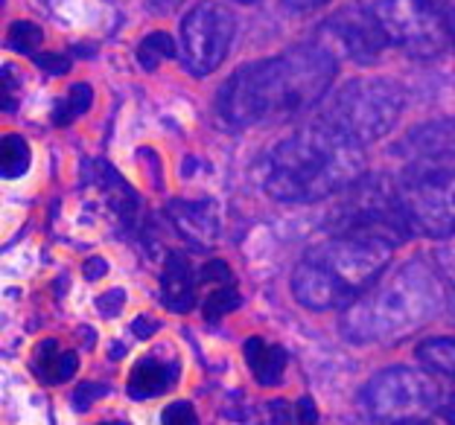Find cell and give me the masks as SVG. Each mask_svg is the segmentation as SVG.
Segmentation results:
<instances>
[{
	"label": "cell",
	"mask_w": 455,
	"mask_h": 425,
	"mask_svg": "<svg viewBox=\"0 0 455 425\" xmlns=\"http://www.w3.org/2000/svg\"><path fill=\"white\" fill-rule=\"evenodd\" d=\"M336 70V56L330 50L318 44L292 47L275 59L236 67L222 85L216 108L236 129L295 120L322 102Z\"/></svg>",
	"instance_id": "cell-1"
},
{
	"label": "cell",
	"mask_w": 455,
	"mask_h": 425,
	"mask_svg": "<svg viewBox=\"0 0 455 425\" xmlns=\"http://www.w3.org/2000/svg\"><path fill=\"white\" fill-rule=\"evenodd\" d=\"M443 306H450V292L441 265L415 256L345 309L341 333L356 344H395L435 320Z\"/></svg>",
	"instance_id": "cell-2"
},
{
	"label": "cell",
	"mask_w": 455,
	"mask_h": 425,
	"mask_svg": "<svg viewBox=\"0 0 455 425\" xmlns=\"http://www.w3.org/2000/svg\"><path fill=\"white\" fill-rule=\"evenodd\" d=\"M365 178L362 143L327 120L309 122L281 140L268 154L266 190L277 201L309 204Z\"/></svg>",
	"instance_id": "cell-3"
},
{
	"label": "cell",
	"mask_w": 455,
	"mask_h": 425,
	"mask_svg": "<svg viewBox=\"0 0 455 425\" xmlns=\"http://www.w3.org/2000/svg\"><path fill=\"white\" fill-rule=\"evenodd\" d=\"M397 195L411 231L432 240L455 233V120L423 122L400 140Z\"/></svg>",
	"instance_id": "cell-4"
},
{
	"label": "cell",
	"mask_w": 455,
	"mask_h": 425,
	"mask_svg": "<svg viewBox=\"0 0 455 425\" xmlns=\"http://www.w3.org/2000/svg\"><path fill=\"white\" fill-rule=\"evenodd\" d=\"M395 242L379 236L339 233L313 248L292 274L295 300L313 312L347 309L386 272Z\"/></svg>",
	"instance_id": "cell-5"
},
{
	"label": "cell",
	"mask_w": 455,
	"mask_h": 425,
	"mask_svg": "<svg viewBox=\"0 0 455 425\" xmlns=\"http://www.w3.org/2000/svg\"><path fill=\"white\" fill-rule=\"evenodd\" d=\"M403 102L406 99H403V91L395 82L354 79L330 99L322 120L365 146V143L379 140L382 134L391 131V126L403 114Z\"/></svg>",
	"instance_id": "cell-6"
},
{
	"label": "cell",
	"mask_w": 455,
	"mask_h": 425,
	"mask_svg": "<svg viewBox=\"0 0 455 425\" xmlns=\"http://www.w3.org/2000/svg\"><path fill=\"white\" fill-rule=\"evenodd\" d=\"M327 227L339 233H362L379 236L400 245L411 233V222L400 204L397 186L386 178H359L347 186V195L333 213H330Z\"/></svg>",
	"instance_id": "cell-7"
},
{
	"label": "cell",
	"mask_w": 455,
	"mask_h": 425,
	"mask_svg": "<svg viewBox=\"0 0 455 425\" xmlns=\"http://www.w3.org/2000/svg\"><path fill=\"white\" fill-rule=\"evenodd\" d=\"M441 388L415 367H388L362 388V408L374 422H418L438 408Z\"/></svg>",
	"instance_id": "cell-8"
},
{
	"label": "cell",
	"mask_w": 455,
	"mask_h": 425,
	"mask_svg": "<svg viewBox=\"0 0 455 425\" xmlns=\"http://www.w3.org/2000/svg\"><path fill=\"white\" fill-rule=\"evenodd\" d=\"M359 4L377 20L391 44L420 59L443 53L447 29L432 0H359Z\"/></svg>",
	"instance_id": "cell-9"
},
{
	"label": "cell",
	"mask_w": 455,
	"mask_h": 425,
	"mask_svg": "<svg viewBox=\"0 0 455 425\" xmlns=\"http://www.w3.org/2000/svg\"><path fill=\"white\" fill-rule=\"evenodd\" d=\"M236 20L222 4L204 0L181 20V61L193 76H208L231 50Z\"/></svg>",
	"instance_id": "cell-10"
},
{
	"label": "cell",
	"mask_w": 455,
	"mask_h": 425,
	"mask_svg": "<svg viewBox=\"0 0 455 425\" xmlns=\"http://www.w3.org/2000/svg\"><path fill=\"white\" fill-rule=\"evenodd\" d=\"M322 33L336 41V47L356 65H371L382 53V47L388 44L386 33L379 29V24L371 18L365 9H345L336 12L333 18H327L322 24Z\"/></svg>",
	"instance_id": "cell-11"
},
{
	"label": "cell",
	"mask_w": 455,
	"mask_h": 425,
	"mask_svg": "<svg viewBox=\"0 0 455 425\" xmlns=\"http://www.w3.org/2000/svg\"><path fill=\"white\" fill-rule=\"evenodd\" d=\"M170 219L184 240L193 248H211L220 233V213H216L213 201H172L170 204Z\"/></svg>",
	"instance_id": "cell-12"
},
{
	"label": "cell",
	"mask_w": 455,
	"mask_h": 425,
	"mask_svg": "<svg viewBox=\"0 0 455 425\" xmlns=\"http://www.w3.org/2000/svg\"><path fill=\"white\" fill-rule=\"evenodd\" d=\"M181 376V365L175 358L143 356L129 373V397L132 399H152L167 393L175 379Z\"/></svg>",
	"instance_id": "cell-13"
},
{
	"label": "cell",
	"mask_w": 455,
	"mask_h": 425,
	"mask_svg": "<svg viewBox=\"0 0 455 425\" xmlns=\"http://www.w3.org/2000/svg\"><path fill=\"white\" fill-rule=\"evenodd\" d=\"M161 300L172 312H190L196 306V274L188 256L172 251L161 268Z\"/></svg>",
	"instance_id": "cell-14"
},
{
	"label": "cell",
	"mask_w": 455,
	"mask_h": 425,
	"mask_svg": "<svg viewBox=\"0 0 455 425\" xmlns=\"http://www.w3.org/2000/svg\"><path fill=\"white\" fill-rule=\"evenodd\" d=\"M199 279L202 286H208V295L202 300V315L208 320H220L222 315L234 312L240 306V292H236L234 274L222 259H213V263L204 265Z\"/></svg>",
	"instance_id": "cell-15"
},
{
	"label": "cell",
	"mask_w": 455,
	"mask_h": 425,
	"mask_svg": "<svg viewBox=\"0 0 455 425\" xmlns=\"http://www.w3.org/2000/svg\"><path fill=\"white\" fill-rule=\"evenodd\" d=\"M76 370H79L76 352L61 350L53 338L41 341L33 352V373L41 382H47V385H61V382L74 379Z\"/></svg>",
	"instance_id": "cell-16"
},
{
	"label": "cell",
	"mask_w": 455,
	"mask_h": 425,
	"mask_svg": "<svg viewBox=\"0 0 455 425\" xmlns=\"http://www.w3.org/2000/svg\"><path fill=\"white\" fill-rule=\"evenodd\" d=\"M245 361L251 367L257 385H281L283 370H286V350L277 344H268L260 335L245 341Z\"/></svg>",
	"instance_id": "cell-17"
},
{
	"label": "cell",
	"mask_w": 455,
	"mask_h": 425,
	"mask_svg": "<svg viewBox=\"0 0 455 425\" xmlns=\"http://www.w3.org/2000/svg\"><path fill=\"white\" fill-rule=\"evenodd\" d=\"M418 358L429 370L455 379V338H429L418 347Z\"/></svg>",
	"instance_id": "cell-18"
},
{
	"label": "cell",
	"mask_w": 455,
	"mask_h": 425,
	"mask_svg": "<svg viewBox=\"0 0 455 425\" xmlns=\"http://www.w3.org/2000/svg\"><path fill=\"white\" fill-rule=\"evenodd\" d=\"M91 99H94V91H91L88 85H82V82L70 85L68 97H61L53 108V126L65 129V126H70V122H76L82 114L91 108Z\"/></svg>",
	"instance_id": "cell-19"
},
{
	"label": "cell",
	"mask_w": 455,
	"mask_h": 425,
	"mask_svg": "<svg viewBox=\"0 0 455 425\" xmlns=\"http://www.w3.org/2000/svg\"><path fill=\"white\" fill-rule=\"evenodd\" d=\"M29 169V143L20 134H6L0 143V172L4 178H20Z\"/></svg>",
	"instance_id": "cell-20"
},
{
	"label": "cell",
	"mask_w": 455,
	"mask_h": 425,
	"mask_svg": "<svg viewBox=\"0 0 455 425\" xmlns=\"http://www.w3.org/2000/svg\"><path fill=\"white\" fill-rule=\"evenodd\" d=\"M175 56V41L167 33H149L147 38L138 44V61L147 70H155L161 65L164 59H172Z\"/></svg>",
	"instance_id": "cell-21"
},
{
	"label": "cell",
	"mask_w": 455,
	"mask_h": 425,
	"mask_svg": "<svg viewBox=\"0 0 455 425\" xmlns=\"http://www.w3.org/2000/svg\"><path fill=\"white\" fill-rule=\"evenodd\" d=\"M9 47L18 50L24 56H38V44H41V27H36L33 20H15L9 27Z\"/></svg>",
	"instance_id": "cell-22"
},
{
	"label": "cell",
	"mask_w": 455,
	"mask_h": 425,
	"mask_svg": "<svg viewBox=\"0 0 455 425\" xmlns=\"http://www.w3.org/2000/svg\"><path fill=\"white\" fill-rule=\"evenodd\" d=\"M161 425H202V422L196 417V408L190 402H172V405L164 408Z\"/></svg>",
	"instance_id": "cell-23"
},
{
	"label": "cell",
	"mask_w": 455,
	"mask_h": 425,
	"mask_svg": "<svg viewBox=\"0 0 455 425\" xmlns=\"http://www.w3.org/2000/svg\"><path fill=\"white\" fill-rule=\"evenodd\" d=\"M106 393H108V385H100V382H88V385L76 388L74 402H76V408H91L97 399L106 397Z\"/></svg>",
	"instance_id": "cell-24"
},
{
	"label": "cell",
	"mask_w": 455,
	"mask_h": 425,
	"mask_svg": "<svg viewBox=\"0 0 455 425\" xmlns=\"http://www.w3.org/2000/svg\"><path fill=\"white\" fill-rule=\"evenodd\" d=\"M33 61H36V65H38L41 70H47V74H53V76H61V74H68V70H70V59H68V56H61V53L36 56Z\"/></svg>",
	"instance_id": "cell-25"
},
{
	"label": "cell",
	"mask_w": 455,
	"mask_h": 425,
	"mask_svg": "<svg viewBox=\"0 0 455 425\" xmlns=\"http://www.w3.org/2000/svg\"><path fill=\"white\" fill-rule=\"evenodd\" d=\"M123 300H126V295H123V288H111L108 295H102V297L97 300V306H100V312H102V315L111 318V315H117L120 309H123Z\"/></svg>",
	"instance_id": "cell-26"
},
{
	"label": "cell",
	"mask_w": 455,
	"mask_h": 425,
	"mask_svg": "<svg viewBox=\"0 0 455 425\" xmlns=\"http://www.w3.org/2000/svg\"><path fill=\"white\" fill-rule=\"evenodd\" d=\"M295 422H298V425H322V422H318L315 402L309 399V397H304V399L295 405Z\"/></svg>",
	"instance_id": "cell-27"
},
{
	"label": "cell",
	"mask_w": 455,
	"mask_h": 425,
	"mask_svg": "<svg viewBox=\"0 0 455 425\" xmlns=\"http://www.w3.org/2000/svg\"><path fill=\"white\" fill-rule=\"evenodd\" d=\"M438 12L443 20V29H447V35L455 44V0H438Z\"/></svg>",
	"instance_id": "cell-28"
},
{
	"label": "cell",
	"mask_w": 455,
	"mask_h": 425,
	"mask_svg": "<svg viewBox=\"0 0 455 425\" xmlns=\"http://www.w3.org/2000/svg\"><path fill=\"white\" fill-rule=\"evenodd\" d=\"M455 259V254H450ZM443 263L447 265H441V272H443V279H447V292H450V312L455 318V263H450L447 256H443Z\"/></svg>",
	"instance_id": "cell-29"
},
{
	"label": "cell",
	"mask_w": 455,
	"mask_h": 425,
	"mask_svg": "<svg viewBox=\"0 0 455 425\" xmlns=\"http://www.w3.org/2000/svg\"><path fill=\"white\" fill-rule=\"evenodd\" d=\"M330 0H283V6L289 12H313V9H322Z\"/></svg>",
	"instance_id": "cell-30"
},
{
	"label": "cell",
	"mask_w": 455,
	"mask_h": 425,
	"mask_svg": "<svg viewBox=\"0 0 455 425\" xmlns=\"http://www.w3.org/2000/svg\"><path fill=\"white\" fill-rule=\"evenodd\" d=\"M4 108L6 111H12L15 108V93H12V88H15V79H12V67H4Z\"/></svg>",
	"instance_id": "cell-31"
},
{
	"label": "cell",
	"mask_w": 455,
	"mask_h": 425,
	"mask_svg": "<svg viewBox=\"0 0 455 425\" xmlns=\"http://www.w3.org/2000/svg\"><path fill=\"white\" fill-rule=\"evenodd\" d=\"M106 272H108V268H106V259H102V256H94V259H88V263H85V277L88 279H100Z\"/></svg>",
	"instance_id": "cell-32"
},
{
	"label": "cell",
	"mask_w": 455,
	"mask_h": 425,
	"mask_svg": "<svg viewBox=\"0 0 455 425\" xmlns=\"http://www.w3.org/2000/svg\"><path fill=\"white\" fill-rule=\"evenodd\" d=\"M132 329H134V335H138V338H147L149 333H155V329H158V324H152L149 318H138Z\"/></svg>",
	"instance_id": "cell-33"
},
{
	"label": "cell",
	"mask_w": 455,
	"mask_h": 425,
	"mask_svg": "<svg viewBox=\"0 0 455 425\" xmlns=\"http://www.w3.org/2000/svg\"><path fill=\"white\" fill-rule=\"evenodd\" d=\"M149 4L155 6V12H170V9L179 6L181 0H149Z\"/></svg>",
	"instance_id": "cell-34"
},
{
	"label": "cell",
	"mask_w": 455,
	"mask_h": 425,
	"mask_svg": "<svg viewBox=\"0 0 455 425\" xmlns=\"http://www.w3.org/2000/svg\"><path fill=\"white\" fill-rule=\"evenodd\" d=\"M447 420H450V425H455V393H452L450 402H447Z\"/></svg>",
	"instance_id": "cell-35"
},
{
	"label": "cell",
	"mask_w": 455,
	"mask_h": 425,
	"mask_svg": "<svg viewBox=\"0 0 455 425\" xmlns=\"http://www.w3.org/2000/svg\"><path fill=\"white\" fill-rule=\"evenodd\" d=\"M100 425H129V422H123V420H114V422H100Z\"/></svg>",
	"instance_id": "cell-36"
},
{
	"label": "cell",
	"mask_w": 455,
	"mask_h": 425,
	"mask_svg": "<svg viewBox=\"0 0 455 425\" xmlns=\"http://www.w3.org/2000/svg\"><path fill=\"white\" fill-rule=\"evenodd\" d=\"M403 425H429V422H423V420H418V422H403Z\"/></svg>",
	"instance_id": "cell-37"
},
{
	"label": "cell",
	"mask_w": 455,
	"mask_h": 425,
	"mask_svg": "<svg viewBox=\"0 0 455 425\" xmlns=\"http://www.w3.org/2000/svg\"><path fill=\"white\" fill-rule=\"evenodd\" d=\"M240 4H257V0H240Z\"/></svg>",
	"instance_id": "cell-38"
}]
</instances>
